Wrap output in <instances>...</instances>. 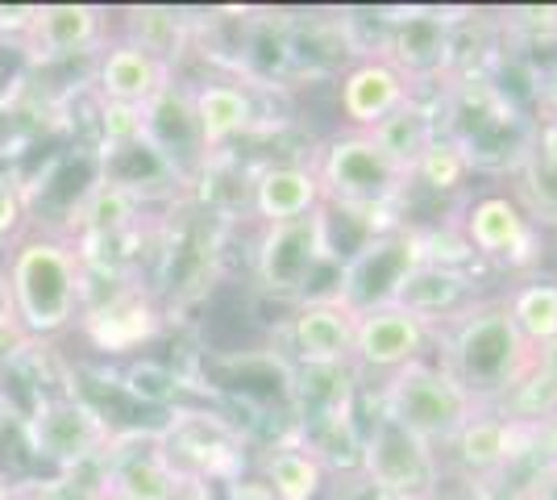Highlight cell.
Returning a JSON list of instances; mask_svg holds the SVG:
<instances>
[{
    "label": "cell",
    "mask_w": 557,
    "mask_h": 500,
    "mask_svg": "<svg viewBox=\"0 0 557 500\" xmlns=\"http://www.w3.org/2000/svg\"><path fill=\"white\" fill-rule=\"evenodd\" d=\"M4 321L22 342H50L71 326L88 301V259L84 246L59 230H25L4 251Z\"/></svg>",
    "instance_id": "cell-1"
},
{
    "label": "cell",
    "mask_w": 557,
    "mask_h": 500,
    "mask_svg": "<svg viewBox=\"0 0 557 500\" xmlns=\"http://www.w3.org/2000/svg\"><path fill=\"white\" fill-rule=\"evenodd\" d=\"M442 367L470 392L479 408H495L533 371L536 346L516 330L504 296H479L437 330Z\"/></svg>",
    "instance_id": "cell-2"
},
{
    "label": "cell",
    "mask_w": 557,
    "mask_h": 500,
    "mask_svg": "<svg viewBox=\"0 0 557 500\" xmlns=\"http://www.w3.org/2000/svg\"><path fill=\"white\" fill-rule=\"evenodd\" d=\"M312 171L321 180L325 209H342L346 217L367 221L371 234L374 217L392 214L408 188V175L383 155V146L374 143V134L367 130H346V134L329 138Z\"/></svg>",
    "instance_id": "cell-3"
},
{
    "label": "cell",
    "mask_w": 557,
    "mask_h": 500,
    "mask_svg": "<svg viewBox=\"0 0 557 500\" xmlns=\"http://www.w3.org/2000/svg\"><path fill=\"white\" fill-rule=\"evenodd\" d=\"M374 408L395 417L399 426L412 429L417 438H424L437 451L449 447L474 422V413H483L470 401V392H466L462 383L454 380L442 363H433V358H417V363L392 371L387 380L379 383Z\"/></svg>",
    "instance_id": "cell-4"
},
{
    "label": "cell",
    "mask_w": 557,
    "mask_h": 500,
    "mask_svg": "<svg viewBox=\"0 0 557 500\" xmlns=\"http://www.w3.org/2000/svg\"><path fill=\"white\" fill-rule=\"evenodd\" d=\"M116 426L104 417V408L92 405L79 392H50L38 397L34 408L22 417L25 451L50 463L59 476H71L79 467H92L104 454Z\"/></svg>",
    "instance_id": "cell-5"
},
{
    "label": "cell",
    "mask_w": 557,
    "mask_h": 500,
    "mask_svg": "<svg viewBox=\"0 0 557 500\" xmlns=\"http://www.w3.org/2000/svg\"><path fill=\"white\" fill-rule=\"evenodd\" d=\"M367 476L383 500H437L442 497V451L404 429L395 417L379 413L362 426V463Z\"/></svg>",
    "instance_id": "cell-6"
},
{
    "label": "cell",
    "mask_w": 557,
    "mask_h": 500,
    "mask_svg": "<svg viewBox=\"0 0 557 500\" xmlns=\"http://www.w3.org/2000/svg\"><path fill=\"white\" fill-rule=\"evenodd\" d=\"M329 259H337L329 239V209H317L296 221L262 225L255 246V276L271 296H304L321 263Z\"/></svg>",
    "instance_id": "cell-7"
},
{
    "label": "cell",
    "mask_w": 557,
    "mask_h": 500,
    "mask_svg": "<svg viewBox=\"0 0 557 500\" xmlns=\"http://www.w3.org/2000/svg\"><path fill=\"white\" fill-rule=\"evenodd\" d=\"M159 442L171 467L187 484H233L246 472V438L216 413L180 408L166 426H159Z\"/></svg>",
    "instance_id": "cell-8"
},
{
    "label": "cell",
    "mask_w": 557,
    "mask_h": 500,
    "mask_svg": "<svg viewBox=\"0 0 557 500\" xmlns=\"http://www.w3.org/2000/svg\"><path fill=\"white\" fill-rule=\"evenodd\" d=\"M429 259L424 242L412 230H379L367 234L358 251H349L342 263V280H337V301L354 313H371L379 305H392L399 280Z\"/></svg>",
    "instance_id": "cell-9"
},
{
    "label": "cell",
    "mask_w": 557,
    "mask_h": 500,
    "mask_svg": "<svg viewBox=\"0 0 557 500\" xmlns=\"http://www.w3.org/2000/svg\"><path fill=\"white\" fill-rule=\"evenodd\" d=\"M141 146L184 188H191L196 171L209 167L205 146H200V130H196V113H191V88L187 84L171 80L163 93L141 109Z\"/></svg>",
    "instance_id": "cell-10"
},
{
    "label": "cell",
    "mask_w": 557,
    "mask_h": 500,
    "mask_svg": "<svg viewBox=\"0 0 557 500\" xmlns=\"http://www.w3.org/2000/svg\"><path fill=\"white\" fill-rule=\"evenodd\" d=\"M100 463V484L129 500H171L187 479L171 467L154 429H116Z\"/></svg>",
    "instance_id": "cell-11"
},
{
    "label": "cell",
    "mask_w": 557,
    "mask_h": 500,
    "mask_svg": "<svg viewBox=\"0 0 557 500\" xmlns=\"http://www.w3.org/2000/svg\"><path fill=\"white\" fill-rule=\"evenodd\" d=\"M79 330L100 355H138L163 333V309L146 288L116 284L109 301H84Z\"/></svg>",
    "instance_id": "cell-12"
},
{
    "label": "cell",
    "mask_w": 557,
    "mask_h": 500,
    "mask_svg": "<svg viewBox=\"0 0 557 500\" xmlns=\"http://www.w3.org/2000/svg\"><path fill=\"white\" fill-rule=\"evenodd\" d=\"M533 217L511 196V192H487L470 200L462 214V246L470 255L504 267H529L536 259L533 246Z\"/></svg>",
    "instance_id": "cell-13"
},
{
    "label": "cell",
    "mask_w": 557,
    "mask_h": 500,
    "mask_svg": "<svg viewBox=\"0 0 557 500\" xmlns=\"http://www.w3.org/2000/svg\"><path fill=\"white\" fill-rule=\"evenodd\" d=\"M429 342H433V326L420 321L417 313L404 305H379L371 313H358V330H354V363L358 371H374V376H392L399 367L429 358Z\"/></svg>",
    "instance_id": "cell-14"
},
{
    "label": "cell",
    "mask_w": 557,
    "mask_h": 500,
    "mask_svg": "<svg viewBox=\"0 0 557 500\" xmlns=\"http://www.w3.org/2000/svg\"><path fill=\"white\" fill-rule=\"evenodd\" d=\"M171 80H175V68L141 50L138 42H129L125 34H109V42L92 54V84L100 93V105L146 109Z\"/></svg>",
    "instance_id": "cell-15"
},
{
    "label": "cell",
    "mask_w": 557,
    "mask_h": 500,
    "mask_svg": "<svg viewBox=\"0 0 557 500\" xmlns=\"http://www.w3.org/2000/svg\"><path fill=\"white\" fill-rule=\"evenodd\" d=\"M109 9L100 4H34L22 47L34 63H59L75 54H96L109 42Z\"/></svg>",
    "instance_id": "cell-16"
},
{
    "label": "cell",
    "mask_w": 557,
    "mask_h": 500,
    "mask_svg": "<svg viewBox=\"0 0 557 500\" xmlns=\"http://www.w3.org/2000/svg\"><path fill=\"white\" fill-rule=\"evenodd\" d=\"M354 330H358V313L325 292V296H304L296 305L287 321V342L300 367H349Z\"/></svg>",
    "instance_id": "cell-17"
},
{
    "label": "cell",
    "mask_w": 557,
    "mask_h": 500,
    "mask_svg": "<svg viewBox=\"0 0 557 500\" xmlns=\"http://www.w3.org/2000/svg\"><path fill=\"white\" fill-rule=\"evenodd\" d=\"M417 93L408 84V75L399 72L395 63H387L383 54H367L358 59L349 72H342V84H337V109H342V121L349 130H367L371 134L379 121H387Z\"/></svg>",
    "instance_id": "cell-18"
},
{
    "label": "cell",
    "mask_w": 557,
    "mask_h": 500,
    "mask_svg": "<svg viewBox=\"0 0 557 500\" xmlns=\"http://www.w3.org/2000/svg\"><path fill=\"white\" fill-rule=\"evenodd\" d=\"M449 447L458 451V459H462V467L470 476L499 479L516 459H524L529 451H541V429L508 422L495 408H483V413H474V422Z\"/></svg>",
    "instance_id": "cell-19"
},
{
    "label": "cell",
    "mask_w": 557,
    "mask_h": 500,
    "mask_svg": "<svg viewBox=\"0 0 557 500\" xmlns=\"http://www.w3.org/2000/svg\"><path fill=\"white\" fill-rule=\"evenodd\" d=\"M474 280L470 271L458 267V263H442V259H420L404 280L395 288L392 305H404L408 313H417L420 321H429L433 330L449 321L454 313H462L466 305H474Z\"/></svg>",
    "instance_id": "cell-20"
},
{
    "label": "cell",
    "mask_w": 557,
    "mask_h": 500,
    "mask_svg": "<svg viewBox=\"0 0 557 500\" xmlns=\"http://www.w3.org/2000/svg\"><path fill=\"white\" fill-rule=\"evenodd\" d=\"M191 113H196V130H200V146L205 159L225 155L237 138H246L255 130V96L237 80H205L191 88Z\"/></svg>",
    "instance_id": "cell-21"
},
{
    "label": "cell",
    "mask_w": 557,
    "mask_h": 500,
    "mask_svg": "<svg viewBox=\"0 0 557 500\" xmlns=\"http://www.w3.org/2000/svg\"><path fill=\"white\" fill-rule=\"evenodd\" d=\"M317 209H325V196H321V180L312 163H271L250 184V214L258 217V225L296 221Z\"/></svg>",
    "instance_id": "cell-22"
},
{
    "label": "cell",
    "mask_w": 557,
    "mask_h": 500,
    "mask_svg": "<svg viewBox=\"0 0 557 500\" xmlns=\"http://www.w3.org/2000/svg\"><path fill=\"white\" fill-rule=\"evenodd\" d=\"M255 472L271 500H321L329 488V467L300 438L271 442L255 459Z\"/></svg>",
    "instance_id": "cell-23"
},
{
    "label": "cell",
    "mask_w": 557,
    "mask_h": 500,
    "mask_svg": "<svg viewBox=\"0 0 557 500\" xmlns=\"http://www.w3.org/2000/svg\"><path fill=\"white\" fill-rule=\"evenodd\" d=\"M374 143L383 146V155L392 159L408 184H412V171L424 159V150L442 138V118H437V100H420L417 93L408 96L387 121H379L371 130Z\"/></svg>",
    "instance_id": "cell-24"
},
{
    "label": "cell",
    "mask_w": 557,
    "mask_h": 500,
    "mask_svg": "<svg viewBox=\"0 0 557 500\" xmlns=\"http://www.w3.org/2000/svg\"><path fill=\"white\" fill-rule=\"evenodd\" d=\"M116 34H125L129 42H138L141 50H150L154 59H163V63H171V68L184 59L187 42H191L184 13H175V9H159V4L125 9V25H121Z\"/></svg>",
    "instance_id": "cell-25"
},
{
    "label": "cell",
    "mask_w": 557,
    "mask_h": 500,
    "mask_svg": "<svg viewBox=\"0 0 557 500\" xmlns=\"http://www.w3.org/2000/svg\"><path fill=\"white\" fill-rule=\"evenodd\" d=\"M516 330L533 346H545L557 338V276H529L504 296Z\"/></svg>",
    "instance_id": "cell-26"
},
{
    "label": "cell",
    "mask_w": 557,
    "mask_h": 500,
    "mask_svg": "<svg viewBox=\"0 0 557 500\" xmlns=\"http://www.w3.org/2000/svg\"><path fill=\"white\" fill-rule=\"evenodd\" d=\"M470 175H474V167L462 155V146H454L442 134L437 143L424 150V159L412 171V184H424V188L433 192H462Z\"/></svg>",
    "instance_id": "cell-27"
},
{
    "label": "cell",
    "mask_w": 557,
    "mask_h": 500,
    "mask_svg": "<svg viewBox=\"0 0 557 500\" xmlns=\"http://www.w3.org/2000/svg\"><path fill=\"white\" fill-rule=\"evenodd\" d=\"M125 388L138 397L141 405H171L180 397V376L163 363H154V358H138L125 371Z\"/></svg>",
    "instance_id": "cell-28"
},
{
    "label": "cell",
    "mask_w": 557,
    "mask_h": 500,
    "mask_svg": "<svg viewBox=\"0 0 557 500\" xmlns=\"http://www.w3.org/2000/svg\"><path fill=\"white\" fill-rule=\"evenodd\" d=\"M504 29L508 34H520L529 47H549L557 42V4H545V9H508L504 13Z\"/></svg>",
    "instance_id": "cell-29"
},
{
    "label": "cell",
    "mask_w": 557,
    "mask_h": 500,
    "mask_svg": "<svg viewBox=\"0 0 557 500\" xmlns=\"http://www.w3.org/2000/svg\"><path fill=\"white\" fill-rule=\"evenodd\" d=\"M25 217H29V196L13 175H0V246L22 239L25 234Z\"/></svg>",
    "instance_id": "cell-30"
},
{
    "label": "cell",
    "mask_w": 557,
    "mask_h": 500,
    "mask_svg": "<svg viewBox=\"0 0 557 500\" xmlns=\"http://www.w3.org/2000/svg\"><path fill=\"white\" fill-rule=\"evenodd\" d=\"M533 105H536V121L557 118V59L533 72Z\"/></svg>",
    "instance_id": "cell-31"
},
{
    "label": "cell",
    "mask_w": 557,
    "mask_h": 500,
    "mask_svg": "<svg viewBox=\"0 0 557 500\" xmlns=\"http://www.w3.org/2000/svg\"><path fill=\"white\" fill-rule=\"evenodd\" d=\"M533 163L557 175V118H545L533 125Z\"/></svg>",
    "instance_id": "cell-32"
},
{
    "label": "cell",
    "mask_w": 557,
    "mask_h": 500,
    "mask_svg": "<svg viewBox=\"0 0 557 500\" xmlns=\"http://www.w3.org/2000/svg\"><path fill=\"white\" fill-rule=\"evenodd\" d=\"M529 497L533 500H557V454H549V459L536 467L533 484H529Z\"/></svg>",
    "instance_id": "cell-33"
},
{
    "label": "cell",
    "mask_w": 557,
    "mask_h": 500,
    "mask_svg": "<svg viewBox=\"0 0 557 500\" xmlns=\"http://www.w3.org/2000/svg\"><path fill=\"white\" fill-rule=\"evenodd\" d=\"M171 500H221V492L212 484H184Z\"/></svg>",
    "instance_id": "cell-34"
},
{
    "label": "cell",
    "mask_w": 557,
    "mask_h": 500,
    "mask_svg": "<svg viewBox=\"0 0 557 500\" xmlns=\"http://www.w3.org/2000/svg\"><path fill=\"white\" fill-rule=\"evenodd\" d=\"M541 447H549V451L557 454V408L554 413H549V417H545V422H541Z\"/></svg>",
    "instance_id": "cell-35"
},
{
    "label": "cell",
    "mask_w": 557,
    "mask_h": 500,
    "mask_svg": "<svg viewBox=\"0 0 557 500\" xmlns=\"http://www.w3.org/2000/svg\"><path fill=\"white\" fill-rule=\"evenodd\" d=\"M22 497H25V484H17V479H9L0 472V500H22Z\"/></svg>",
    "instance_id": "cell-36"
},
{
    "label": "cell",
    "mask_w": 557,
    "mask_h": 500,
    "mask_svg": "<svg viewBox=\"0 0 557 500\" xmlns=\"http://www.w3.org/2000/svg\"><path fill=\"white\" fill-rule=\"evenodd\" d=\"M92 500H129V497H121V492H113V488H104V484H100V488L92 492Z\"/></svg>",
    "instance_id": "cell-37"
}]
</instances>
